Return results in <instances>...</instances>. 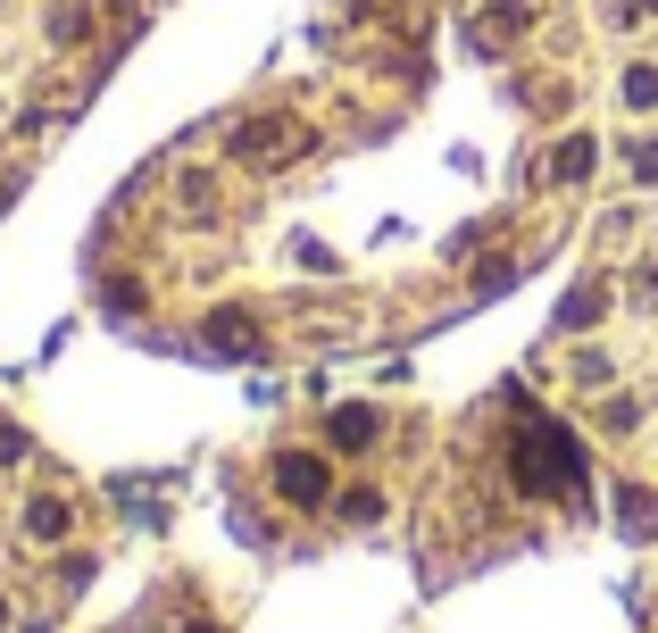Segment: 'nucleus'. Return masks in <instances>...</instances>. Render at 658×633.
I'll return each mask as SVG.
<instances>
[{
    "label": "nucleus",
    "instance_id": "6",
    "mask_svg": "<svg viewBox=\"0 0 658 633\" xmlns=\"http://www.w3.org/2000/svg\"><path fill=\"white\" fill-rule=\"evenodd\" d=\"M25 534H34V541H67V534H76V508L58 501V492H42V501L25 508Z\"/></svg>",
    "mask_w": 658,
    "mask_h": 633
},
{
    "label": "nucleus",
    "instance_id": "1",
    "mask_svg": "<svg viewBox=\"0 0 658 633\" xmlns=\"http://www.w3.org/2000/svg\"><path fill=\"white\" fill-rule=\"evenodd\" d=\"M517 475H526V492H583V459L567 450L559 426H526V450H517Z\"/></svg>",
    "mask_w": 658,
    "mask_h": 633
},
{
    "label": "nucleus",
    "instance_id": "7",
    "mask_svg": "<svg viewBox=\"0 0 658 633\" xmlns=\"http://www.w3.org/2000/svg\"><path fill=\"white\" fill-rule=\"evenodd\" d=\"M592 159H601V142H592V133H567L559 159H550V184H583V175H592Z\"/></svg>",
    "mask_w": 658,
    "mask_h": 633
},
{
    "label": "nucleus",
    "instance_id": "11",
    "mask_svg": "<svg viewBox=\"0 0 658 633\" xmlns=\"http://www.w3.org/2000/svg\"><path fill=\"white\" fill-rule=\"evenodd\" d=\"M342 517H350V525H384V492L376 484H350V492H342Z\"/></svg>",
    "mask_w": 658,
    "mask_h": 633
},
{
    "label": "nucleus",
    "instance_id": "16",
    "mask_svg": "<svg viewBox=\"0 0 658 633\" xmlns=\"http://www.w3.org/2000/svg\"><path fill=\"white\" fill-rule=\"evenodd\" d=\"M634 417H641L634 400H601V433H625V426H634Z\"/></svg>",
    "mask_w": 658,
    "mask_h": 633
},
{
    "label": "nucleus",
    "instance_id": "12",
    "mask_svg": "<svg viewBox=\"0 0 658 633\" xmlns=\"http://www.w3.org/2000/svg\"><path fill=\"white\" fill-rule=\"evenodd\" d=\"M608 375H617V367H608V351H575V384L583 391H608Z\"/></svg>",
    "mask_w": 658,
    "mask_h": 633
},
{
    "label": "nucleus",
    "instance_id": "18",
    "mask_svg": "<svg viewBox=\"0 0 658 633\" xmlns=\"http://www.w3.org/2000/svg\"><path fill=\"white\" fill-rule=\"evenodd\" d=\"M350 9H384V0H350Z\"/></svg>",
    "mask_w": 658,
    "mask_h": 633
},
{
    "label": "nucleus",
    "instance_id": "15",
    "mask_svg": "<svg viewBox=\"0 0 658 633\" xmlns=\"http://www.w3.org/2000/svg\"><path fill=\"white\" fill-rule=\"evenodd\" d=\"M625 100H634V109H658V67H634V75H625Z\"/></svg>",
    "mask_w": 658,
    "mask_h": 633
},
{
    "label": "nucleus",
    "instance_id": "5",
    "mask_svg": "<svg viewBox=\"0 0 658 633\" xmlns=\"http://www.w3.org/2000/svg\"><path fill=\"white\" fill-rule=\"evenodd\" d=\"M201 334H208V351H259V325H250V309H217Z\"/></svg>",
    "mask_w": 658,
    "mask_h": 633
},
{
    "label": "nucleus",
    "instance_id": "9",
    "mask_svg": "<svg viewBox=\"0 0 658 633\" xmlns=\"http://www.w3.org/2000/svg\"><path fill=\"white\" fill-rule=\"evenodd\" d=\"M51 42H58V51L93 42V0H58V9H51Z\"/></svg>",
    "mask_w": 658,
    "mask_h": 633
},
{
    "label": "nucleus",
    "instance_id": "17",
    "mask_svg": "<svg viewBox=\"0 0 658 633\" xmlns=\"http://www.w3.org/2000/svg\"><path fill=\"white\" fill-rule=\"evenodd\" d=\"M625 159H634V175H641V184H658V142H634Z\"/></svg>",
    "mask_w": 658,
    "mask_h": 633
},
{
    "label": "nucleus",
    "instance_id": "4",
    "mask_svg": "<svg viewBox=\"0 0 658 633\" xmlns=\"http://www.w3.org/2000/svg\"><path fill=\"white\" fill-rule=\"evenodd\" d=\"M376 433H384V417L367 409V400H350V409H325V450H376Z\"/></svg>",
    "mask_w": 658,
    "mask_h": 633
},
{
    "label": "nucleus",
    "instance_id": "10",
    "mask_svg": "<svg viewBox=\"0 0 658 633\" xmlns=\"http://www.w3.org/2000/svg\"><path fill=\"white\" fill-rule=\"evenodd\" d=\"M175 208H184V217L217 208V175H208V168H184V175H175Z\"/></svg>",
    "mask_w": 658,
    "mask_h": 633
},
{
    "label": "nucleus",
    "instance_id": "13",
    "mask_svg": "<svg viewBox=\"0 0 658 633\" xmlns=\"http://www.w3.org/2000/svg\"><path fill=\"white\" fill-rule=\"evenodd\" d=\"M18 459H34V433L18 417H0V466H18Z\"/></svg>",
    "mask_w": 658,
    "mask_h": 633
},
{
    "label": "nucleus",
    "instance_id": "14",
    "mask_svg": "<svg viewBox=\"0 0 658 633\" xmlns=\"http://www.w3.org/2000/svg\"><path fill=\"white\" fill-rule=\"evenodd\" d=\"M601 309H608V283H583V292L567 300V325H592Z\"/></svg>",
    "mask_w": 658,
    "mask_h": 633
},
{
    "label": "nucleus",
    "instance_id": "3",
    "mask_svg": "<svg viewBox=\"0 0 658 633\" xmlns=\"http://www.w3.org/2000/svg\"><path fill=\"white\" fill-rule=\"evenodd\" d=\"M309 133L292 126V117H242V126L226 133V159H283V150H301Z\"/></svg>",
    "mask_w": 658,
    "mask_h": 633
},
{
    "label": "nucleus",
    "instance_id": "8",
    "mask_svg": "<svg viewBox=\"0 0 658 633\" xmlns=\"http://www.w3.org/2000/svg\"><path fill=\"white\" fill-rule=\"evenodd\" d=\"M617 525H625V534H634V541H650V534H658V492L625 484V492H617Z\"/></svg>",
    "mask_w": 658,
    "mask_h": 633
},
{
    "label": "nucleus",
    "instance_id": "2",
    "mask_svg": "<svg viewBox=\"0 0 658 633\" xmlns=\"http://www.w3.org/2000/svg\"><path fill=\"white\" fill-rule=\"evenodd\" d=\"M267 484H276L292 508H317V501H334V475H325V459H309V450H283V459L267 466Z\"/></svg>",
    "mask_w": 658,
    "mask_h": 633
}]
</instances>
